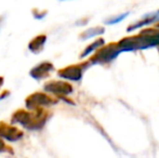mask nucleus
<instances>
[{"instance_id":"nucleus-1","label":"nucleus","mask_w":159,"mask_h":158,"mask_svg":"<svg viewBox=\"0 0 159 158\" xmlns=\"http://www.w3.org/2000/svg\"><path fill=\"white\" fill-rule=\"evenodd\" d=\"M49 117H50L49 112L43 108H39L32 112L17 110L16 112L13 113L11 120L12 124H20L28 130H40L43 128Z\"/></svg>"},{"instance_id":"nucleus-2","label":"nucleus","mask_w":159,"mask_h":158,"mask_svg":"<svg viewBox=\"0 0 159 158\" xmlns=\"http://www.w3.org/2000/svg\"><path fill=\"white\" fill-rule=\"evenodd\" d=\"M57 99H54V97L42 92L33 93V94L28 95L25 100L26 108L30 111L39 110V108H42L44 106L53 105V104H57Z\"/></svg>"},{"instance_id":"nucleus-3","label":"nucleus","mask_w":159,"mask_h":158,"mask_svg":"<svg viewBox=\"0 0 159 158\" xmlns=\"http://www.w3.org/2000/svg\"><path fill=\"white\" fill-rule=\"evenodd\" d=\"M43 89L47 92L54 93L57 95H67L73 91V88L69 84L64 81H57V80H50L43 84Z\"/></svg>"},{"instance_id":"nucleus-4","label":"nucleus","mask_w":159,"mask_h":158,"mask_svg":"<svg viewBox=\"0 0 159 158\" xmlns=\"http://www.w3.org/2000/svg\"><path fill=\"white\" fill-rule=\"evenodd\" d=\"M23 135V131L17 129L16 127L8 124L4 121H0V138H3L10 142H15L22 139Z\"/></svg>"},{"instance_id":"nucleus-5","label":"nucleus","mask_w":159,"mask_h":158,"mask_svg":"<svg viewBox=\"0 0 159 158\" xmlns=\"http://www.w3.org/2000/svg\"><path fill=\"white\" fill-rule=\"evenodd\" d=\"M53 70H54V66H53L52 63H50V62H43V63L38 64L37 66L32 68V70L30 72V75L34 79H37V80L43 79L46 77H48V75Z\"/></svg>"},{"instance_id":"nucleus-6","label":"nucleus","mask_w":159,"mask_h":158,"mask_svg":"<svg viewBox=\"0 0 159 158\" xmlns=\"http://www.w3.org/2000/svg\"><path fill=\"white\" fill-rule=\"evenodd\" d=\"M57 75L62 78L70 79V80H78L81 77V68L79 66H68V67L62 68L57 72Z\"/></svg>"},{"instance_id":"nucleus-7","label":"nucleus","mask_w":159,"mask_h":158,"mask_svg":"<svg viewBox=\"0 0 159 158\" xmlns=\"http://www.w3.org/2000/svg\"><path fill=\"white\" fill-rule=\"evenodd\" d=\"M46 40H47L46 35H39V36L35 37L33 40H30V42L28 43V49H30L33 53L37 54V53H39L40 51L43 49Z\"/></svg>"},{"instance_id":"nucleus-8","label":"nucleus","mask_w":159,"mask_h":158,"mask_svg":"<svg viewBox=\"0 0 159 158\" xmlns=\"http://www.w3.org/2000/svg\"><path fill=\"white\" fill-rule=\"evenodd\" d=\"M0 153H9V154H13V150L8 146L1 139H0Z\"/></svg>"},{"instance_id":"nucleus-9","label":"nucleus","mask_w":159,"mask_h":158,"mask_svg":"<svg viewBox=\"0 0 159 158\" xmlns=\"http://www.w3.org/2000/svg\"><path fill=\"white\" fill-rule=\"evenodd\" d=\"M9 94H10V91H8V90L3 91V92H2L1 94H0V101H1L2 99H4V97H7Z\"/></svg>"},{"instance_id":"nucleus-10","label":"nucleus","mask_w":159,"mask_h":158,"mask_svg":"<svg viewBox=\"0 0 159 158\" xmlns=\"http://www.w3.org/2000/svg\"><path fill=\"white\" fill-rule=\"evenodd\" d=\"M3 81H4L3 77H1V76H0V87H1L2 84H3Z\"/></svg>"},{"instance_id":"nucleus-11","label":"nucleus","mask_w":159,"mask_h":158,"mask_svg":"<svg viewBox=\"0 0 159 158\" xmlns=\"http://www.w3.org/2000/svg\"><path fill=\"white\" fill-rule=\"evenodd\" d=\"M2 21V19H1V17H0V22H1Z\"/></svg>"}]
</instances>
